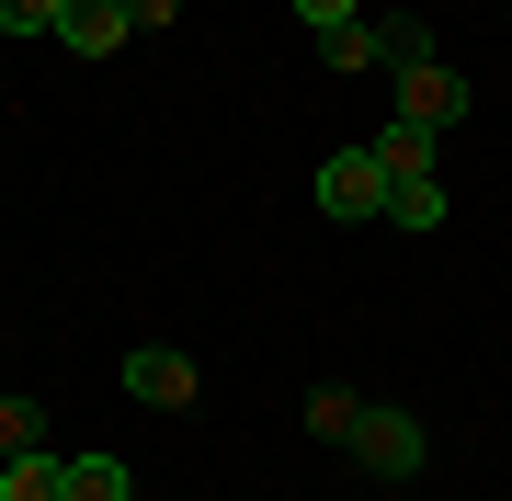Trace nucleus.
Instances as JSON below:
<instances>
[{"mask_svg":"<svg viewBox=\"0 0 512 501\" xmlns=\"http://www.w3.org/2000/svg\"><path fill=\"white\" fill-rule=\"evenodd\" d=\"M399 114H410V126H433V137H444V126L467 114V80L444 69L433 46H421V57H399Z\"/></svg>","mask_w":512,"mask_h":501,"instance_id":"nucleus-1","label":"nucleus"},{"mask_svg":"<svg viewBox=\"0 0 512 501\" xmlns=\"http://www.w3.org/2000/svg\"><path fill=\"white\" fill-rule=\"evenodd\" d=\"M194 388H205V376H194L183 342H137V353H126V399H137V410H183Z\"/></svg>","mask_w":512,"mask_h":501,"instance_id":"nucleus-2","label":"nucleus"},{"mask_svg":"<svg viewBox=\"0 0 512 501\" xmlns=\"http://www.w3.org/2000/svg\"><path fill=\"white\" fill-rule=\"evenodd\" d=\"M319 217H387L376 149H330V160H319Z\"/></svg>","mask_w":512,"mask_h":501,"instance_id":"nucleus-3","label":"nucleus"},{"mask_svg":"<svg viewBox=\"0 0 512 501\" xmlns=\"http://www.w3.org/2000/svg\"><path fill=\"white\" fill-rule=\"evenodd\" d=\"M353 456H365L376 479H421V422L410 410H365V422H353Z\"/></svg>","mask_w":512,"mask_h":501,"instance_id":"nucleus-4","label":"nucleus"},{"mask_svg":"<svg viewBox=\"0 0 512 501\" xmlns=\"http://www.w3.org/2000/svg\"><path fill=\"white\" fill-rule=\"evenodd\" d=\"M126 35H137L126 0H69V12H57V46H69V57H114Z\"/></svg>","mask_w":512,"mask_h":501,"instance_id":"nucleus-5","label":"nucleus"},{"mask_svg":"<svg viewBox=\"0 0 512 501\" xmlns=\"http://www.w3.org/2000/svg\"><path fill=\"white\" fill-rule=\"evenodd\" d=\"M365 149H376L387 183H421V171H433V126H410V114H399V126H376Z\"/></svg>","mask_w":512,"mask_h":501,"instance_id":"nucleus-6","label":"nucleus"},{"mask_svg":"<svg viewBox=\"0 0 512 501\" xmlns=\"http://www.w3.org/2000/svg\"><path fill=\"white\" fill-rule=\"evenodd\" d=\"M0 501H69V456H0Z\"/></svg>","mask_w":512,"mask_h":501,"instance_id":"nucleus-7","label":"nucleus"},{"mask_svg":"<svg viewBox=\"0 0 512 501\" xmlns=\"http://www.w3.org/2000/svg\"><path fill=\"white\" fill-rule=\"evenodd\" d=\"M387 228H410V240L444 228V183H433V171H421V183H387Z\"/></svg>","mask_w":512,"mask_h":501,"instance_id":"nucleus-8","label":"nucleus"},{"mask_svg":"<svg viewBox=\"0 0 512 501\" xmlns=\"http://www.w3.org/2000/svg\"><path fill=\"white\" fill-rule=\"evenodd\" d=\"M69 501H137L126 456H69Z\"/></svg>","mask_w":512,"mask_h":501,"instance_id":"nucleus-9","label":"nucleus"},{"mask_svg":"<svg viewBox=\"0 0 512 501\" xmlns=\"http://www.w3.org/2000/svg\"><path fill=\"white\" fill-rule=\"evenodd\" d=\"M353 422H365V399H342V388L308 399V433H330V445H353Z\"/></svg>","mask_w":512,"mask_h":501,"instance_id":"nucleus-10","label":"nucleus"},{"mask_svg":"<svg viewBox=\"0 0 512 501\" xmlns=\"http://www.w3.org/2000/svg\"><path fill=\"white\" fill-rule=\"evenodd\" d=\"M46 445V422H35V399H0V456H35Z\"/></svg>","mask_w":512,"mask_h":501,"instance_id":"nucleus-11","label":"nucleus"},{"mask_svg":"<svg viewBox=\"0 0 512 501\" xmlns=\"http://www.w3.org/2000/svg\"><path fill=\"white\" fill-rule=\"evenodd\" d=\"M57 12L69 0H0V35H57Z\"/></svg>","mask_w":512,"mask_h":501,"instance_id":"nucleus-12","label":"nucleus"},{"mask_svg":"<svg viewBox=\"0 0 512 501\" xmlns=\"http://www.w3.org/2000/svg\"><path fill=\"white\" fill-rule=\"evenodd\" d=\"M296 23L308 35H342V23H365V0H296Z\"/></svg>","mask_w":512,"mask_h":501,"instance_id":"nucleus-13","label":"nucleus"},{"mask_svg":"<svg viewBox=\"0 0 512 501\" xmlns=\"http://www.w3.org/2000/svg\"><path fill=\"white\" fill-rule=\"evenodd\" d=\"M171 12H183V0H126V23H137V35H160Z\"/></svg>","mask_w":512,"mask_h":501,"instance_id":"nucleus-14","label":"nucleus"}]
</instances>
